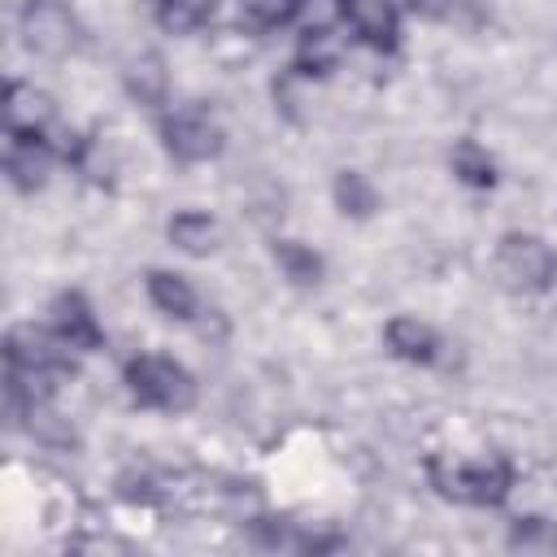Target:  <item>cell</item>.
Returning a JSON list of instances; mask_svg holds the SVG:
<instances>
[{"mask_svg": "<svg viewBox=\"0 0 557 557\" xmlns=\"http://www.w3.org/2000/svg\"><path fill=\"white\" fill-rule=\"evenodd\" d=\"M448 161H453V174H457L461 183H470V187H492V183H496V165H492V157H487L474 139H461Z\"/></svg>", "mask_w": 557, "mask_h": 557, "instance_id": "e0dca14e", "label": "cell"}, {"mask_svg": "<svg viewBox=\"0 0 557 557\" xmlns=\"http://www.w3.org/2000/svg\"><path fill=\"white\" fill-rule=\"evenodd\" d=\"M461 4H466V0H409V9H413L418 17H431V22H453V17L461 13Z\"/></svg>", "mask_w": 557, "mask_h": 557, "instance_id": "44dd1931", "label": "cell"}, {"mask_svg": "<svg viewBox=\"0 0 557 557\" xmlns=\"http://www.w3.org/2000/svg\"><path fill=\"white\" fill-rule=\"evenodd\" d=\"M126 87L131 96H139L144 104H161L165 100V65L157 52H144L126 65Z\"/></svg>", "mask_w": 557, "mask_h": 557, "instance_id": "9a60e30c", "label": "cell"}, {"mask_svg": "<svg viewBox=\"0 0 557 557\" xmlns=\"http://www.w3.org/2000/svg\"><path fill=\"white\" fill-rule=\"evenodd\" d=\"M492 270L500 278V287L509 292H544L557 274V257L553 248L540 239V235H527V231H509L500 244H496V257H492Z\"/></svg>", "mask_w": 557, "mask_h": 557, "instance_id": "3957f363", "label": "cell"}, {"mask_svg": "<svg viewBox=\"0 0 557 557\" xmlns=\"http://www.w3.org/2000/svg\"><path fill=\"white\" fill-rule=\"evenodd\" d=\"M509 544H518V548H557V531L544 518H518Z\"/></svg>", "mask_w": 557, "mask_h": 557, "instance_id": "ffe728a7", "label": "cell"}, {"mask_svg": "<svg viewBox=\"0 0 557 557\" xmlns=\"http://www.w3.org/2000/svg\"><path fill=\"white\" fill-rule=\"evenodd\" d=\"M344 17L348 26L379 52H392L396 48V35H400V17L392 9V0H344Z\"/></svg>", "mask_w": 557, "mask_h": 557, "instance_id": "ba28073f", "label": "cell"}, {"mask_svg": "<svg viewBox=\"0 0 557 557\" xmlns=\"http://www.w3.org/2000/svg\"><path fill=\"white\" fill-rule=\"evenodd\" d=\"M431 487L448 500L461 505H500L513 487V466L500 453H483V457H431L426 461Z\"/></svg>", "mask_w": 557, "mask_h": 557, "instance_id": "6da1fadb", "label": "cell"}, {"mask_svg": "<svg viewBox=\"0 0 557 557\" xmlns=\"http://www.w3.org/2000/svg\"><path fill=\"white\" fill-rule=\"evenodd\" d=\"M305 0H239V13L248 26L257 30H274V26H287L292 17H300Z\"/></svg>", "mask_w": 557, "mask_h": 557, "instance_id": "ac0fdd59", "label": "cell"}, {"mask_svg": "<svg viewBox=\"0 0 557 557\" xmlns=\"http://www.w3.org/2000/svg\"><path fill=\"white\" fill-rule=\"evenodd\" d=\"M52 331H57L74 352H91V348H100V339H104V331H100L91 305H87L78 292H61V296L52 300Z\"/></svg>", "mask_w": 557, "mask_h": 557, "instance_id": "8992f818", "label": "cell"}, {"mask_svg": "<svg viewBox=\"0 0 557 557\" xmlns=\"http://www.w3.org/2000/svg\"><path fill=\"white\" fill-rule=\"evenodd\" d=\"M274 261H278V270H283L292 283H300V287H309V283L322 278V257H318L313 248L296 244V239H274Z\"/></svg>", "mask_w": 557, "mask_h": 557, "instance_id": "2e32d148", "label": "cell"}, {"mask_svg": "<svg viewBox=\"0 0 557 557\" xmlns=\"http://www.w3.org/2000/svg\"><path fill=\"white\" fill-rule=\"evenodd\" d=\"M383 335H387V348H392L396 357H405V361L431 366V361L440 357V335H435L426 322H418V318H392Z\"/></svg>", "mask_w": 557, "mask_h": 557, "instance_id": "30bf717a", "label": "cell"}, {"mask_svg": "<svg viewBox=\"0 0 557 557\" xmlns=\"http://www.w3.org/2000/svg\"><path fill=\"white\" fill-rule=\"evenodd\" d=\"M126 387L139 405L161 413H183L196 405V379L161 352H139L135 361H126Z\"/></svg>", "mask_w": 557, "mask_h": 557, "instance_id": "7a4b0ae2", "label": "cell"}, {"mask_svg": "<svg viewBox=\"0 0 557 557\" xmlns=\"http://www.w3.org/2000/svg\"><path fill=\"white\" fill-rule=\"evenodd\" d=\"M209 17H213V0H157V22L170 35H191L209 26Z\"/></svg>", "mask_w": 557, "mask_h": 557, "instance_id": "4fadbf2b", "label": "cell"}, {"mask_svg": "<svg viewBox=\"0 0 557 557\" xmlns=\"http://www.w3.org/2000/svg\"><path fill=\"white\" fill-rule=\"evenodd\" d=\"M335 205H339L348 218H370V213L379 209V191H374V183H370L366 174L339 170V174H335Z\"/></svg>", "mask_w": 557, "mask_h": 557, "instance_id": "5bb4252c", "label": "cell"}, {"mask_svg": "<svg viewBox=\"0 0 557 557\" xmlns=\"http://www.w3.org/2000/svg\"><path fill=\"white\" fill-rule=\"evenodd\" d=\"M339 61V39L335 30H305L300 35V70L305 74H326Z\"/></svg>", "mask_w": 557, "mask_h": 557, "instance_id": "d6986e66", "label": "cell"}, {"mask_svg": "<svg viewBox=\"0 0 557 557\" xmlns=\"http://www.w3.org/2000/svg\"><path fill=\"white\" fill-rule=\"evenodd\" d=\"M48 165H52V148L39 139V135H9V148H4V174L17 191H35L44 187L48 178Z\"/></svg>", "mask_w": 557, "mask_h": 557, "instance_id": "52a82bcc", "label": "cell"}, {"mask_svg": "<svg viewBox=\"0 0 557 557\" xmlns=\"http://www.w3.org/2000/svg\"><path fill=\"white\" fill-rule=\"evenodd\" d=\"M22 39L30 52H44V57H61L74 48V22L61 4L52 0H30L26 13H22Z\"/></svg>", "mask_w": 557, "mask_h": 557, "instance_id": "5b68a950", "label": "cell"}, {"mask_svg": "<svg viewBox=\"0 0 557 557\" xmlns=\"http://www.w3.org/2000/svg\"><path fill=\"white\" fill-rule=\"evenodd\" d=\"M148 296H152V305H157L161 313H170V318H191V313H196V292H191V283L178 278V274H170V270H148Z\"/></svg>", "mask_w": 557, "mask_h": 557, "instance_id": "7c38bea8", "label": "cell"}, {"mask_svg": "<svg viewBox=\"0 0 557 557\" xmlns=\"http://www.w3.org/2000/svg\"><path fill=\"white\" fill-rule=\"evenodd\" d=\"M52 122V100L35 91L30 83H9L4 87V126L9 135H39Z\"/></svg>", "mask_w": 557, "mask_h": 557, "instance_id": "9c48e42d", "label": "cell"}, {"mask_svg": "<svg viewBox=\"0 0 557 557\" xmlns=\"http://www.w3.org/2000/svg\"><path fill=\"white\" fill-rule=\"evenodd\" d=\"M161 139H165L170 157L174 161H187V165L209 161V157L222 152V126L205 109H178V113H170L161 122Z\"/></svg>", "mask_w": 557, "mask_h": 557, "instance_id": "277c9868", "label": "cell"}, {"mask_svg": "<svg viewBox=\"0 0 557 557\" xmlns=\"http://www.w3.org/2000/svg\"><path fill=\"white\" fill-rule=\"evenodd\" d=\"M170 244L183 248V252H191V257H205V252L218 248V222L209 213L187 209V213L170 218Z\"/></svg>", "mask_w": 557, "mask_h": 557, "instance_id": "8fae6325", "label": "cell"}]
</instances>
